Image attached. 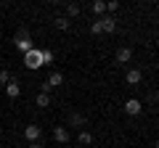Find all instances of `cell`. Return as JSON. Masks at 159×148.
I'll return each mask as SVG.
<instances>
[{"label": "cell", "instance_id": "cell-8", "mask_svg": "<svg viewBox=\"0 0 159 148\" xmlns=\"http://www.w3.org/2000/svg\"><path fill=\"white\" fill-rule=\"evenodd\" d=\"M98 21H101V27H103V32H117V21H114V16H101L98 19Z\"/></svg>", "mask_w": 159, "mask_h": 148}, {"label": "cell", "instance_id": "cell-13", "mask_svg": "<svg viewBox=\"0 0 159 148\" xmlns=\"http://www.w3.org/2000/svg\"><path fill=\"white\" fill-rule=\"evenodd\" d=\"M34 103H37L40 108H48V106H51V95H48V93H37V98H34Z\"/></svg>", "mask_w": 159, "mask_h": 148}, {"label": "cell", "instance_id": "cell-16", "mask_svg": "<svg viewBox=\"0 0 159 148\" xmlns=\"http://www.w3.org/2000/svg\"><path fill=\"white\" fill-rule=\"evenodd\" d=\"M11 80H13V77H11V72H8V69H0V85L6 87Z\"/></svg>", "mask_w": 159, "mask_h": 148}, {"label": "cell", "instance_id": "cell-2", "mask_svg": "<svg viewBox=\"0 0 159 148\" xmlns=\"http://www.w3.org/2000/svg\"><path fill=\"white\" fill-rule=\"evenodd\" d=\"M13 45H16V50L21 53V56H24V53H29V50L34 48V45H32V37H29L27 32H19V37L13 40Z\"/></svg>", "mask_w": 159, "mask_h": 148}, {"label": "cell", "instance_id": "cell-24", "mask_svg": "<svg viewBox=\"0 0 159 148\" xmlns=\"http://www.w3.org/2000/svg\"><path fill=\"white\" fill-rule=\"evenodd\" d=\"M0 130H3V124H0Z\"/></svg>", "mask_w": 159, "mask_h": 148}, {"label": "cell", "instance_id": "cell-23", "mask_svg": "<svg viewBox=\"0 0 159 148\" xmlns=\"http://www.w3.org/2000/svg\"><path fill=\"white\" fill-rule=\"evenodd\" d=\"M157 132H159V122H157Z\"/></svg>", "mask_w": 159, "mask_h": 148}, {"label": "cell", "instance_id": "cell-11", "mask_svg": "<svg viewBox=\"0 0 159 148\" xmlns=\"http://www.w3.org/2000/svg\"><path fill=\"white\" fill-rule=\"evenodd\" d=\"M69 127H85V114L72 111V114H69Z\"/></svg>", "mask_w": 159, "mask_h": 148}, {"label": "cell", "instance_id": "cell-18", "mask_svg": "<svg viewBox=\"0 0 159 148\" xmlns=\"http://www.w3.org/2000/svg\"><path fill=\"white\" fill-rule=\"evenodd\" d=\"M90 34H103V27H101V21H98V19L90 24Z\"/></svg>", "mask_w": 159, "mask_h": 148}, {"label": "cell", "instance_id": "cell-21", "mask_svg": "<svg viewBox=\"0 0 159 148\" xmlns=\"http://www.w3.org/2000/svg\"><path fill=\"white\" fill-rule=\"evenodd\" d=\"M27 148H45V146H43V143H29Z\"/></svg>", "mask_w": 159, "mask_h": 148}, {"label": "cell", "instance_id": "cell-6", "mask_svg": "<svg viewBox=\"0 0 159 148\" xmlns=\"http://www.w3.org/2000/svg\"><path fill=\"white\" fill-rule=\"evenodd\" d=\"M114 58H117V63H130V61H133V48H127V45L119 48Z\"/></svg>", "mask_w": 159, "mask_h": 148}, {"label": "cell", "instance_id": "cell-10", "mask_svg": "<svg viewBox=\"0 0 159 148\" xmlns=\"http://www.w3.org/2000/svg\"><path fill=\"white\" fill-rule=\"evenodd\" d=\"M6 95H8V98H19V95H21V85H19L16 80H11V82L6 85Z\"/></svg>", "mask_w": 159, "mask_h": 148}, {"label": "cell", "instance_id": "cell-15", "mask_svg": "<svg viewBox=\"0 0 159 148\" xmlns=\"http://www.w3.org/2000/svg\"><path fill=\"white\" fill-rule=\"evenodd\" d=\"M90 11L101 16V13H106V3H103V0H96V3H90Z\"/></svg>", "mask_w": 159, "mask_h": 148}, {"label": "cell", "instance_id": "cell-12", "mask_svg": "<svg viewBox=\"0 0 159 148\" xmlns=\"http://www.w3.org/2000/svg\"><path fill=\"white\" fill-rule=\"evenodd\" d=\"M53 24H56V29H61V32H69V29H72V21H69L66 16H58V19H53Z\"/></svg>", "mask_w": 159, "mask_h": 148}, {"label": "cell", "instance_id": "cell-17", "mask_svg": "<svg viewBox=\"0 0 159 148\" xmlns=\"http://www.w3.org/2000/svg\"><path fill=\"white\" fill-rule=\"evenodd\" d=\"M69 16H72V19L80 16V6H77V3H69V6H66V19Z\"/></svg>", "mask_w": 159, "mask_h": 148}, {"label": "cell", "instance_id": "cell-9", "mask_svg": "<svg viewBox=\"0 0 159 148\" xmlns=\"http://www.w3.org/2000/svg\"><path fill=\"white\" fill-rule=\"evenodd\" d=\"M53 140L56 143H69V130L66 127H53Z\"/></svg>", "mask_w": 159, "mask_h": 148}, {"label": "cell", "instance_id": "cell-7", "mask_svg": "<svg viewBox=\"0 0 159 148\" xmlns=\"http://www.w3.org/2000/svg\"><path fill=\"white\" fill-rule=\"evenodd\" d=\"M141 80H143L141 69H127V74H125V82H127V85H141Z\"/></svg>", "mask_w": 159, "mask_h": 148}, {"label": "cell", "instance_id": "cell-3", "mask_svg": "<svg viewBox=\"0 0 159 148\" xmlns=\"http://www.w3.org/2000/svg\"><path fill=\"white\" fill-rule=\"evenodd\" d=\"M61 85H64V74H61V72H53L51 77L43 82V90H40V93H48V90H53V87H61Z\"/></svg>", "mask_w": 159, "mask_h": 148}, {"label": "cell", "instance_id": "cell-5", "mask_svg": "<svg viewBox=\"0 0 159 148\" xmlns=\"http://www.w3.org/2000/svg\"><path fill=\"white\" fill-rule=\"evenodd\" d=\"M141 111H143V103L138 101V98L125 101V114H127V116H141Z\"/></svg>", "mask_w": 159, "mask_h": 148}, {"label": "cell", "instance_id": "cell-4", "mask_svg": "<svg viewBox=\"0 0 159 148\" xmlns=\"http://www.w3.org/2000/svg\"><path fill=\"white\" fill-rule=\"evenodd\" d=\"M40 137H43V130H40L37 124H27L24 127V140L27 143H40Z\"/></svg>", "mask_w": 159, "mask_h": 148}, {"label": "cell", "instance_id": "cell-1", "mask_svg": "<svg viewBox=\"0 0 159 148\" xmlns=\"http://www.w3.org/2000/svg\"><path fill=\"white\" fill-rule=\"evenodd\" d=\"M24 66L32 69V72L43 66V48H32L29 53H24Z\"/></svg>", "mask_w": 159, "mask_h": 148}, {"label": "cell", "instance_id": "cell-14", "mask_svg": "<svg viewBox=\"0 0 159 148\" xmlns=\"http://www.w3.org/2000/svg\"><path fill=\"white\" fill-rule=\"evenodd\" d=\"M77 140H80V146H90V143H93V132H88V130H80Z\"/></svg>", "mask_w": 159, "mask_h": 148}, {"label": "cell", "instance_id": "cell-20", "mask_svg": "<svg viewBox=\"0 0 159 148\" xmlns=\"http://www.w3.org/2000/svg\"><path fill=\"white\" fill-rule=\"evenodd\" d=\"M106 11H109V13L119 11V3H117V0H109V3H106Z\"/></svg>", "mask_w": 159, "mask_h": 148}, {"label": "cell", "instance_id": "cell-19", "mask_svg": "<svg viewBox=\"0 0 159 148\" xmlns=\"http://www.w3.org/2000/svg\"><path fill=\"white\" fill-rule=\"evenodd\" d=\"M51 61H53V50L43 48V63H51Z\"/></svg>", "mask_w": 159, "mask_h": 148}, {"label": "cell", "instance_id": "cell-22", "mask_svg": "<svg viewBox=\"0 0 159 148\" xmlns=\"http://www.w3.org/2000/svg\"><path fill=\"white\" fill-rule=\"evenodd\" d=\"M154 148H159V140H157V143H154Z\"/></svg>", "mask_w": 159, "mask_h": 148}]
</instances>
